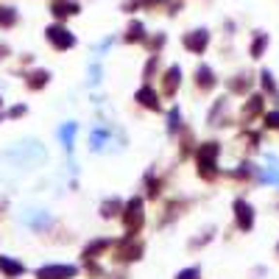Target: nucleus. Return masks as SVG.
I'll return each mask as SVG.
<instances>
[{"label":"nucleus","instance_id":"4","mask_svg":"<svg viewBox=\"0 0 279 279\" xmlns=\"http://www.w3.org/2000/svg\"><path fill=\"white\" fill-rule=\"evenodd\" d=\"M143 251L145 246L137 240V237H123L120 243H115V260H120V263H134V260H143Z\"/></svg>","mask_w":279,"mask_h":279},{"label":"nucleus","instance_id":"20","mask_svg":"<svg viewBox=\"0 0 279 279\" xmlns=\"http://www.w3.org/2000/svg\"><path fill=\"white\" fill-rule=\"evenodd\" d=\"M109 240H98V243H89L87 246V251H84V260H92V254H95V257H98L100 254V251H103V248H109Z\"/></svg>","mask_w":279,"mask_h":279},{"label":"nucleus","instance_id":"6","mask_svg":"<svg viewBox=\"0 0 279 279\" xmlns=\"http://www.w3.org/2000/svg\"><path fill=\"white\" fill-rule=\"evenodd\" d=\"M134 100H137L140 106H145V109H151V112H162V103H159V92H156L154 87H148V84H143V87L134 92Z\"/></svg>","mask_w":279,"mask_h":279},{"label":"nucleus","instance_id":"2","mask_svg":"<svg viewBox=\"0 0 279 279\" xmlns=\"http://www.w3.org/2000/svg\"><path fill=\"white\" fill-rule=\"evenodd\" d=\"M120 221H123V226H126V234H129V237H137V234H140V229H143V223H145V201L140 198V196L129 198V204L123 207Z\"/></svg>","mask_w":279,"mask_h":279},{"label":"nucleus","instance_id":"13","mask_svg":"<svg viewBox=\"0 0 279 279\" xmlns=\"http://www.w3.org/2000/svg\"><path fill=\"white\" fill-rule=\"evenodd\" d=\"M196 84H198L201 89H212L218 81H215V73H212V67L207 65H198V70H196Z\"/></svg>","mask_w":279,"mask_h":279},{"label":"nucleus","instance_id":"24","mask_svg":"<svg viewBox=\"0 0 279 279\" xmlns=\"http://www.w3.org/2000/svg\"><path fill=\"white\" fill-rule=\"evenodd\" d=\"M265 129L268 131H279V109L265 115Z\"/></svg>","mask_w":279,"mask_h":279},{"label":"nucleus","instance_id":"25","mask_svg":"<svg viewBox=\"0 0 279 279\" xmlns=\"http://www.w3.org/2000/svg\"><path fill=\"white\" fill-rule=\"evenodd\" d=\"M45 81H48V73H42V70H39V73H33V76H31V87H33V89H39Z\"/></svg>","mask_w":279,"mask_h":279},{"label":"nucleus","instance_id":"15","mask_svg":"<svg viewBox=\"0 0 279 279\" xmlns=\"http://www.w3.org/2000/svg\"><path fill=\"white\" fill-rule=\"evenodd\" d=\"M265 45H268V36L263 31H257L254 42H251V48H248V53H251V59H260V56L265 53Z\"/></svg>","mask_w":279,"mask_h":279},{"label":"nucleus","instance_id":"7","mask_svg":"<svg viewBox=\"0 0 279 279\" xmlns=\"http://www.w3.org/2000/svg\"><path fill=\"white\" fill-rule=\"evenodd\" d=\"M78 274L76 265H45L36 271L39 279H73Z\"/></svg>","mask_w":279,"mask_h":279},{"label":"nucleus","instance_id":"23","mask_svg":"<svg viewBox=\"0 0 279 279\" xmlns=\"http://www.w3.org/2000/svg\"><path fill=\"white\" fill-rule=\"evenodd\" d=\"M176 279H201V268H198V265L181 268V271L176 274Z\"/></svg>","mask_w":279,"mask_h":279},{"label":"nucleus","instance_id":"11","mask_svg":"<svg viewBox=\"0 0 279 279\" xmlns=\"http://www.w3.org/2000/svg\"><path fill=\"white\" fill-rule=\"evenodd\" d=\"M260 112H263V95H248V100H246L243 109H240V120L243 123L254 120Z\"/></svg>","mask_w":279,"mask_h":279},{"label":"nucleus","instance_id":"27","mask_svg":"<svg viewBox=\"0 0 279 279\" xmlns=\"http://www.w3.org/2000/svg\"><path fill=\"white\" fill-rule=\"evenodd\" d=\"M277 257H279V243H277Z\"/></svg>","mask_w":279,"mask_h":279},{"label":"nucleus","instance_id":"5","mask_svg":"<svg viewBox=\"0 0 279 279\" xmlns=\"http://www.w3.org/2000/svg\"><path fill=\"white\" fill-rule=\"evenodd\" d=\"M184 48L187 50H193V53H204L207 50V45H210V31L207 28H196V31H190L184 33Z\"/></svg>","mask_w":279,"mask_h":279},{"label":"nucleus","instance_id":"10","mask_svg":"<svg viewBox=\"0 0 279 279\" xmlns=\"http://www.w3.org/2000/svg\"><path fill=\"white\" fill-rule=\"evenodd\" d=\"M106 145H112V131H109V129H103V126H95L92 134H89V148H92V151H98V154H103V151H106Z\"/></svg>","mask_w":279,"mask_h":279},{"label":"nucleus","instance_id":"9","mask_svg":"<svg viewBox=\"0 0 279 279\" xmlns=\"http://www.w3.org/2000/svg\"><path fill=\"white\" fill-rule=\"evenodd\" d=\"M48 42H53L59 50H67V48L76 45V36L67 28H62V25H53V28H48Z\"/></svg>","mask_w":279,"mask_h":279},{"label":"nucleus","instance_id":"8","mask_svg":"<svg viewBox=\"0 0 279 279\" xmlns=\"http://www.w3.org/2000/svg\"><path fill=\"white\" fill-rule=\"evenodd\" d=\"M179 84H181V67L179 65H170L167 67V73L162 76V95L165 98H173L176 95Z\"/></svg>","mask_w":279,"mask_h":279},{"label":"nucleus","instance_id":"12","mask_svg":"<svg viewBox=\"0 0 279 279\" xmlns=\"http://www.w3.org/2000/svg\"><path fill=\"white\" fill-rule=\"evenodd\" d=\"M123 207H126V204H123L117 196H109V198L100 204V218H106V221H109V218H117V215H123Z\"/></svg>","mask_w":279,"mask_h":279},{"label":"nucleus","instance_id":"1","mask_svg":"<svg viewBox=\"0 0 279 279\" xmlns=\"http://www.w3.org/2000/svg\"><path fill=\"white\" fill-rule=\"evenodd\" d=\"M218 156H221V143L207 140V143L198 145V151H196V165H198V176L201 179L212 181V179L221 173V170H218Z\"/></svg>","mask_w":279,"mask_h":279},{"label":"nucleus","instance_id":"14","mask_svg":"<svg viewBox=\"0 0 279 279\" xmlns=\"http://www.w3.org/2000/svg\"><path fill=\"white\" fill-rule=\"evenodd\" d=\"M167 134H170V137H176L179 131H184V123H181V109H179V106H173V109L167 112Z\"/></svg>","mask_w":279,"mask_h":279},{"label":"nucleus","instance_id":"3","mask_svg":"<svg viewBox=\"0 0 279 279\" xmlns=\"http://www.w3.org/2000/svg\"><path fill=\"white\" fill-rule=\"evenodd\" d=\"M232 210H234V226H237L243 234L251 232V229H254V223H257L254 204H251V201H246V198H234Z\"/></svg>","mask_w":279,"mask_h":279},{"label":"nucleus","instance_id":"17","mask_svg":"<svg viewBox=\"0 0 279 279\" xmlns=\"http://www.w3.org/2000/svg\"><path fill=\"white\" fill-rule=\"evenodd\" d=\"M145 187H148V196L156 198V196H159V190H162V179H154V173L148 170V173H145Z\"/></svg>","mask_w":279,"mask_h":279},{"label":"nucleus","instance_id":"22","mask_svg":"<svg viewBox=\"0 0 279 279\" xmlns=\"http://www.w3.org/2000/svg\"><path fill=\"white\" fill-rule=\"evenodd\" d=\"M73 137H76V123H67L65 129H62V140H65V148H67V151L73 148Z\"/></svg>","mask_w":279,"mask_h":279},{"label":"nucleus","instance_id":"16","mask_svg":"<svg viewBox=\"0 0 279 279\" xmlns=\"http://www.w3.org/2000/svg\"><path fill=\"white\" fill-rule=\"evenodd\" d=\"M0 268H3V274H9V277H20L25 268L20 265V263H14L11 257H0Z\"/></svg>","mask_w":279,"mask_h":279},{"label":"nucleus","instance_id":"26","mask_svg":"<svg viewBox=\"0 0 279 279\" xmlns=\"http://www.w3.org/2000/svg\"><path fill=\"white\" fill-rule=\"evenodd\" d=\"M0 22H3V25H11V22H14V9H0Z\"/></svg>","mask_w":279,"mask_h":279},{"label":"nucleus","instance_id":"18","mask_svg":"<svg viewBox=\"0 0 279 279\" xmlns=\"http://www.w3.org/2000/svg\"><path fill=\"white\" fill-rule=\"evenodd\" d=\"M129 42H137V39H145V25L143 22H137L134 20L131 25H129V36H126Z\"/></svg>","mask_w":279,"mask_h":279},{"label":"nucleus","instance_id":"19","mask_svg":"<svg viewBox=\"0 0 279 279\" xmlns=\"http://www.w3.org/2000/svg\"><path fill=\"white\" fill-rule=\"evenodd\" d=\"M248 87H251V78L248 76H234V81L229 84L232 92H248Z\"/></svg>","mask_w":279,"mask_h":279},{"label":"nucleus","instance_id":"21","mask_svg":"<svg viewBox=\"0 0 279 279\" xmlns=\"http://www.w3.org/2000/svg\"><path fill=\"white\" fill-rule=\"evenodd\" d=\"M260 78H263V89H265L268 95H271V92H277V78H274V73H271V70H263V73H260Z\"/></svg>","mask_w":279,"mask_h":279}]
</instances>
